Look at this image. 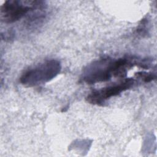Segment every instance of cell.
Wrapping results in <instances>:
<instances>
[{
	"mask_svg": "<svg viewBox=\"0 0 157 157\" xmlns=\"http://www.w3.org/2000/svg\"><path fill=\"white\" fill-rule=\"evenodd\" d=\"M61 70V63L56 59H50L26 70L20 77L23 85L31 87L48 82L54 78Z\"/></svg>",
	"mask_w": 157,
	"mask_h": 157,
	"instance_id": "1",
	"label": "cell"
},
{
	"mask_svg": "<svg viewBox=\"0 0 157 157\" xmlns=\"http://www.w3.org/2000/svg\"><path fill=\"white\" fill-rule=\"evenodd\" d=\"M45 8L42 1H6L1 7V18L5 23H11L23 18L29 12Z\"/></svg>",
	"mask_w": 157,
	"mask_h": 157,
	"instance_id": "2",
	"label": "cell"
},
{
	"mask_svg": "<svg viewBox=\"0 0 157 157\" xmlns=\"http://www.w3.org/2000/svg\"><path fill=\"white\" fill-rule=\"evenodd\" d=\"M115 60L102 58L90 64L84 71L83 80L88 84L105 82L114 77Z\"/></svg>",
	"mask_w": 157,
	"mask_h": 157,
	"instance_id": "3",
	"label": "cell"
},
{
	"mask_svg": "<svg viewBox=\"0 0 157 157\" xmlns=\"http://www.w3.org/2000/svg\"><path fill=\"white\" fill-rule=\"evenodd\" d=\"M134 83V80L132 78H126L118 83L93 91L87 96L86 99L90 104L102 105L106 100L129 89Z\"/></svg>",
	"mask_w": 157,
	"mask_h": 157,
	"instance_id": "4",
	"label": "cell"
},
{
	"mask_svg": "<svg viewBox=\"0 0 157 157\" xmlns=\"http://www.w3.org/2000/svg\"><path fill=\"white\" fill-rule=\"evenodd\" d=\"M136 76L137 78L142 79L144 82H150L156 78V75L153 73H147L145 72H139L136 74Z\"/></svg>",
	"mask_w": 157,
	"mask_h": 157,
	"instance_id": "5",
	"label": "cell"
}]
</instances>
